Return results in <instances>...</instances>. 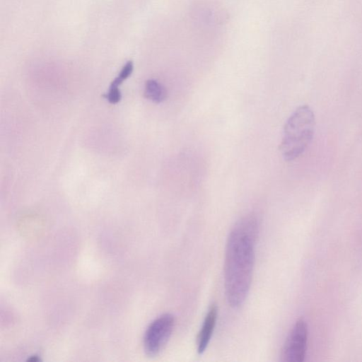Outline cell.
<instances>
[{
  "instance_id": "6da1fadb",
  "label": "cell",
  "mask_w": 362,
  "mask_h": 362,
  "mask_svg": "<svg viewBox=\"0 0 362 362\" xmlns=\"http://www.w3.org/2000/svg\"><path fill=\"white\" fill-rule=\"evenodd\" d=\"M258 232V219L249 214L235 223L227 240L224 288L227 302L233 308L244 304L250 289Z\"/></svg>"
},
{
  "instance_id": "7a4b0ae2",
  "label": "cell",
  "mask_w": 362,
  "mask_h": 362,
  "mask_svg": "<svg viewBox=\"0 0 362 362\" xmlns=\"http://www.w3.org/2000/svg\"><path fill=\"white\" fill-rule=\"evenodd\" d=\"M315 118L307 105H300L285 123L279 146L281 153L287 161L298 158L310 144L315 132Z\"/></svg>"
},
{
  "instance_id": "3957f363",
  "label": "cell",
  "mask_w": 362,
  "mask_h": 362,
  "mask_svg": "<svg viewBox=\"0 0 362 362\" xmlns=\"http://www.w3.org/2000/svg\"><path fill=\"white\" fill-rule=\"evenodd\" d=\"M175 326V317L165 313L155 319L147 327L144 337V349L149 356L160 353L168 343Z\"/></svg>"
},
{
  "instance_id": "277c9868",
  "label": "cell",
  "mask_w": 362,
  "mask_h": 362,
  "mask_svg": "<svg viewBox=\"0 0 362 362\" xmlns=\"http://www.w3.org/2000/svg\"><path fill=\"white\" fill-rule=\"evenodd\" d=\"M308 341V327L303 320L296 322L291 329L281 351V361L302 362L304 361Z\"/></svg>"
},
{
  "instance_id": "5b68a950",
  "label": "cell",
  "mask_w": 362,
  "mask_h": 362,
  "mask_svg": "<svg viewBox=\"0 0 362 362\" xmlns=\"http://www.w3.org/2000/svg\"><path fill=\"white\" fill-rule=\"evenodd\" d=\"M217 317V306L216 304H212L206 314L202 327L197 335V349L199 354L204 352L210 342L215 329Z\"/></svg>"
},
{
  "instance_id": "8992f818",
  "label": "cell",
  "mask_w": 362,
  "mask_h": 362,
  "mask_svg": "<svg viewBox=\"0 0 362 362\" xmlns=\"http://www.w3.org/2000/svg\"><path fill=\"white\" fill-rule=\"evenodd\" d=\"M144 96L156 103H160L166 99L167 91L159 82L154 79H149L145 83Z\"/></svg>"
},
{
  "instance_id": "52a82bcc",
  "label": "cell",
  "mask_w": 362,
  "mask_h": 362,
  "mask_svg": "<svg viewBox=\"0 0 362 362\" xmlns=\"http://www.w3.org/2000/svg\"><path fill=\"white\" fill-rule=\"evenodd\" d=\"M134 64L132 61H128L122 67L117 76L112 81L110 87L118 88L132 73Z\"/></svg>"
},
{
  "instance_id": "ba28073f",
  "label": "cell",
  "mask_w": 362,
  "mask_h": 362,
  "mask_svg": "<svg viewBox=\"0 0 362 362\" xmlns=\"http://www.w3.org/2000/svg\"><path fill=\"white\" fill-rule=\"evenodd\" d=\"M103 96L110 103L116 104L120 101L122 94L119 88L110 87L107 93Z\"/></svg>"
},
{
  "instance_id": "9c48e42d",
  "label": "cell",
  "mask_w": 362,
  "mask_h": 362,
  "mask_svg": "<svg viewBox=\"0 0 362 362\" xmlns=\"http://www.w3.org/2000/svg\"><path fill=\"white\" fill-rule=\"evenodd\" d=\"M33 356H31L30 358L28 359V361H38L40 360V358L37 356H35V357H33Z\"/></svg>"
}]
</instances>
